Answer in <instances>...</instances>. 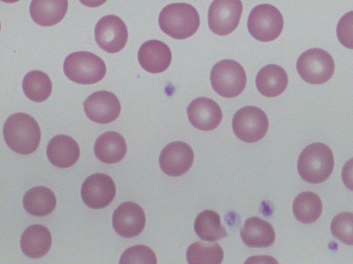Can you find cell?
Segmentation results:
<instances>
[{"mask_svg":"<svg viewBox=\"0 0 353 264\" xmlns=\"http://www.w3.org/2000/svg\"><path fill=\"white\" fill-rule=\"evenodd\" d=\"M3 133L8 147L21 155L34 152L41 140L38 123L31 116L25 113L10 116L4 123Z\"/></svg>","mask_w":353,"mask_h":264,"instance_id":"1","label":"cell"},{"mask_svg":"<svg viewBox=\"0 0 353 264\" xmlns=\"http://www.w3.org/2000/svg\"><path fill=\"white\" fill-rule=\"evenodd\" d=\"M161 30L175 39H185L192 36L200 25L196 8L185 3H171L163 8L159 16Z\"/></svg>","mask_w":353,"mask_h":264,"instance_id":"2","label":"cell"},{"mask_svg":"<svg viewBox=\"0 0 353 264\" xmlns=\"http://www.w3.org/2000/svg\"><path fill=\"white\" fill-rule=\"evenodd\" d=\"M334 168V156L331 148L323 143L307 146L301 153L297 162L301 178L310 184L325 181Z\"/></svg>","mask_w":353,"mask_h":264,"instance_id":"3","label":"cell"},{"mask_svg":"<svg viewBox=\"0 0 353 264\" xmlns=\"http://www.w3.org/2000/svg\"><path fill=\"white\" fill-rule=\"evenodd\" d=\"M63 72L70 80L83 85L101 80L106 73L104 61L90 52H77L68 55L63 63Z\"/></svg>","mask_w":353,"mask_h":264,"instance_id":"4","label":"cell"},{"mask_svg":"<svg viewBox=\"0 0 353 264\" xmlns=\"http://www.w3.org/2000/svg\"><path fill=\"white\" fill-rule=\"evenodd\" d=\"M213 89L224 98L239 96L245 89L246 74L238 62L225 59L216 63L210 72Z\"/></svg>","mask_w":353,"mask_h":264,"instance_id":"5","label":"cell"},{"mask_svg":"<svg viewBox=\"0 0 353 264\" xmlns=\"http://www.w3.org/2000/svg\"><path fill=\"white\" fill-rule=\"evenodd\" d=\"M250 34L262 42L273 41L279 37L283 28V19L280 11L270 4L254 7L248 19Z\"/></svg>","mask_w":353,"mask_h":264,"instance_id":"6","label":"cell"},{"mask_svg":"<svg viewBox=\"0 0 353 264\" xmlns=\"http://www.w3.org/2000/svg\"><path fill=\"white\" fill-rule=\"evenodd\" d=\"M299 76L305 82L319 85L329 80L334 72L331 55L320 48H312L301 54L296 62Z\"/></svg>","mask_w":353,"mask_h":264,"instance_id":"7","label":"cell"},{"mask_svg":"<svg viewBox=\"0 0 353 264\" xmlns=\"http://www.w3.org/2000/svg\"><path fill=\"white\" fill-rule=\"evenodd\" d=\"M268 119L265 112L254 106L239 109L232 118V129L241 141L254 143L262 139L268 129Z\"/></svg>","mask_w":353,"mask_h":264,"instance_id":"8","label":"cell"},{"mask_svg":"<svg viewBox=\"0 0 353 264\" xmlns=\"http://www.w3.org/2000/svg\"><path fill=\"white\" fill-rule=\"evenodd\" d=\"M243 5L238 0H216L210 4L208 19L211 31L220 36L232 32L238 26Z\"/></svg>","mask_w":353,"mask_h":264,"instance_id":"9","label":"cell"},{"mask_svg":"<svg viewBox=\"0 0 353 264\" xmlns=\"http://www.w3.org/2000/svg\"><path fill=\"white\" fill-rule=\"evenodd\" d=\"M95 41L98 45L108 53L120 52L125 45L128 33L125 23L118 16H103L94 28Z\"/></svg>","mask_w":353,"mask_h":264,"instance_id":"10","label":"cell"},{"mask_svg":"<svg viewBox=\"0 0 353 264\" xmlns=\"http://www.w3.org/2000/svg\"><path fill=\"white\" fill-rule=\"evenodd\" d=\"M115 194L116 186L113 179L101 173L88 176L81 189L84 204L93 209L107 207L114 199Z\"/></svg>","mask_w":353,"mask_h":264,"instance_id":"11","label":"cell"},{"mask_svg":"<svg viewBox=\"0 0 353 264\" xmlns=\"http://www.w3.org/2000/svg\"><path fill=\"white\" fill-rule=\"evenodd\" d=\"M83 109L88 118L97 123L108 124L119 116L121 104L117 97L108 91H96L83 102Z\"/></svg>","mask_w":353,"mask_h":264,"instance_id":"12","label":"cell"},{"mask_svg":"<svg viewBox=\"0 0 353 264\" xmlns=\"http://www.w3.org/2000/svg\"><path fill=\"white\" fill-rule=\"evenodd\" d=\"M194 157V152L190 145L181 141L173 142L161 151L159 166L166 175L179 177L190 168Z\"/></svg>","mask_w":353,"mask_h":264,"instance_id":"13","label":"cell"},{"mask_svg":"<svg viewBox=\"0 0 353 264\" xmlns=\"http://www.w3.org/2000/svg\"><path fill=\"white\" fill-rule=\"evenodd\" d=\"M145 223V215L143 208L132 201L120 204L114 211L112 226L117 234L125 238L138 236Z\"/></svg>","mask_w":353,"mask_h":264,"instance_id":"14","label":"cell"},{"mask_svg":"<svg viewBox=\"0 0 353 264\" xmlns=\"http://www.w3.org/2000/svg\"><path fill=\"white\" fill-rule=\"evenodd\" d=\"M187 114L191 124L202 131L216 129L223 118L219 105L206 97L193 100L188 107Z\"/></svg>","mask_w":353,"mask_h":264,"instance_id":"15","label":"cell"},{"mask_svg":"<svg viewBox=\"0 0 353 264\" xmlns=\"http://www.w3.org/2000/svg\"><path fill=\"white\" fill-rule=\"evenodd\" d=\"M138 60L141 66L152 74L166 70L172 61L169 47L159 40H149L143 43L138 51Z\"/></svg>","mask_w":353,"mask_h":264,"instance_id":"16","label":"cell"},{"mask_svg":"<svg viewBox=\"0 0 353 264\" xmlns=\"http://www.w3.org/2000/svg\"><path fill=\"white\" fill-rule=\"evenodd\" d=\"M46 154L52 164L66 168L77 162L80 155V148L77 142L71 137L57 135L49 141Z\"/></svg>","mask_w":353,"mask_h":264,"instance_id":"17","label":"cell"},{"mask_svg":"<svg viewBox=\"0 0 353 264\" xmlns=\"http://www.w3.org/2000/svg\"><path fill=\"white\" fill-rule=\"evenodd\" d=\"M240 235L243 242L250 248H268L275 241V232L271 224L256 217L245 220Z\"/></svg>","mask_w":353,"mask_h":264,"instance_id":"18","label":"cell"},{"mask_svg":"<svg viewBox=\"0 0 353 264\" xmlns=\"http://www.w3.org/2000/svg\"><path fill=\"white\" fill-rule=\"evenodd\" d=\"M51 245V234L43 225L34 224L28 227L21 236V251L30 258L43 256L49 251Z\"/></svg>","mask_w":353,"mask_h":264,"instance_id":"19","label":"cell"},{"mask_svg":"<svg viewBox=\"0 0 353 264\" xmlns=\"http://www.w3.org/2000/svg\"><path fill=\"white\" fill-rule=\"evenodd\" d=\"M94 153L103 163H117L123 159L127 153L125 140L117 132H105L96 140Z\"/></svg>","mask_w":353,"mask_h":264,"instance_id":"20","label":"cell"},{"mask_svg":"<svg viewBox=\"0 0 353 264\" xmlns=\"http://www.w3.org/2000/svg\"><path fill=\"white\" fill-rule=\"evenodd\" d=\"M288 83V77L285 71L274 64L262 67L256 77L258 91L266 97L278 96L285 91Z\"/></svg>","mask_w":353,"mask_h":264,"instance_id":"21","label":"cell"},{"mask_svg":"<svg viewBox=\"0 0 353 264\" xmlns=\"http://www.w3.org/2000/svg\"><path fill=\"white\" fill-rule=\"evenodd\" d=\"M68 6V2L65 0L32 1L30 14L36 23L41 26H51L63 19Z\"/></svg>","mask_w":353,"mask_h":264,"instance_id":"22","label":"cell"},{"mask_svg":"<svg viewBox=\"0 0 353 264\" xmlns=\"http://www.w3.org/2000/svg\"><path fill=\"white\" fill-rule=\"evenodd\" d=\"M57 199L54 192L44 186H37L28 190L23 196V205L31 215L43 217L55 208Z\"/></svg>","mask_w":353,"mask_h":264,"instance_id":"23","label":"cell"},{"mask_svg":"<svg viewBox=\"0 0 353 264\" xmlns=\"http://www.w3.org/2000/svg\"><path fill=\"white\" fill-rule=\"evenodd\" d=\"M194 228L197 236L206 241H216L228 236L221 223L220 216L210 210H205L197 215Z\"/></svg>","mask_w":353,"mask_h":264,"instance_id":"24","label":"cell"},{"mask_svg":"<svg viewBox=\"0 0 353 264\" xmlns=\"http://www.w3.org/2000/svg\"><path fill=\"white\" fill-rule=\"evenodd\" d=\"M292 210L294 217L300 222L305 224L313 223L322 212L321 200L314 192H301L294 199Z\"/></svg>","mask_w":353,"mask_h":264,"instance_id":"25","label":"cell"},{"mask_svg":"<svg viewBox=\"0 0 353 264\" xmlns=\"http://www.w3.org/2000/svg\"><path fill=\"white\" fill-rule=\"evenodd\" d=\"M22 88L28 99L41 102L50 96L52 85L48 74L41 71L33 70L24 76Z\"/></svg>","mask_w":353,"mask_h":264,"instance_id":"26","label":"cell"},{"mask_svg":"<svg viewBox=\"0 0 353 264\" xmlns=\"http://www.w3.org/2000/svg\"><path fill=\"white\" fill-rule=\"evenodd\" d=\"M186 259L188 264H221L223 250L216 243L197 241L188 247Z\"/></svg>","mask_w":353,"mask_h":264,"instance_id":"27","label":"cell"},{"mask_svg":"<svg viewBox=\"0 0 353 264\" xmlns=\"http://www.w3.org/2000/svg\"><path fill=\"white\" fill-rule=\"evenodd\" d=\"M330 230L332 235L340 241L353 245V213L338 214L331 222Z\"/></svg>","mask_w":353,"mask_h":264,"instance_id":"28","label":"cell"},{"mask_svg":"<svg viewBox=\"0 0 353 264\" xmlns=\"http://www.w3.org/2000/svg\"><path fill=\"white\" fill-rule=\"evenodd\" d=\"M119 264H157L154 252L148 246L137 245L122 254Z\"/></svg>","mask_w":353,"mask_h":264,"instance_id":"29","label":"cell"},{"mask_svg":"<svg viewBox=\"0 0 353 264\" xmlns=\"http://www.w3.org/2000/svg\"><path fill=\"white\" fill-rule=\"evenodd\" d=\"M339 41L345 47L353 50V11L345 14L336 27Z\"/></svg>","mask_w":353,"mask_h":264,"instance_id":"30","label":"cell"},{"mask_svg":"<svg viewBox=\"0 0 353 264\" xmlns=\"http://www.w3.org/2000/svg\"><path fill=\"white\" fill-rule=\"evenodd\" d=\"M341 177L345 186L350 190L353 191V158L349 160L344 164Z\"/></svg>","mask_w":353,"mask_h":264,"instance_id":"31","label":"cell"},{"mask_svg":"<svg viewBox=\"0 0 353 264\" xmlns=\"http://www.w3.org/2000/svg\"><path fill=\"white\" fill-rule=\"evenodd\" d=\"M244 264H279V263L271 256L256 255L249 257Z\"/></svg>","mask_w":353,"mask_h":264,"instance_id":"32","label":"cell"}]
</instances>
